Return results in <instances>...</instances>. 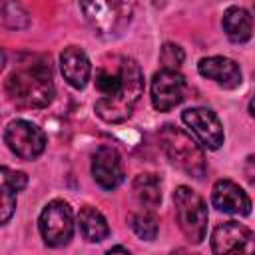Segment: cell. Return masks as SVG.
Listing matches in <instances>:
<instances>
[{
	"instance_id": "obj_1",
	"label": "cell",
	"mask_w": 255,
	"mask_h": 255,
	"mask_svg": "<svg viewBox=\"0 0 255 255\" xmlns=\"http://www.w3.org/2000/svg\"><path fill=\"white\" fill-rule=\"evenodd\" d=\"M96 114L108 124L128 120L143 94V74L135 60L120 54L102 58L96 68Z\"/></svg>"
},
{
	"instance_id": "obj_2",
	"label": "cell",
	"mask_w": 255,
	"mask_h": 255,
	"mask_svg": "<svg viewBox=\"0 0 255 255\" xmlns=\"http://www.w3.org/2000/svg\"><path fill=\"white\" fill-rule=\"evenodd\" d=\"M6 94L18 108H46L54 98L52 68L46 58H34L6 80Z\"/></svg>"
},
{
	"instance_id": "obj_3",
	"label": "cell",
	"mask_w": 255,
	"mask_h": 255,
	"mask_svg": "<svg viewBox=\"0 0 255 255\" xmlns=\"http://www.w3.org/2000/svg\"><path fill=\"white\" fill-rule=\"evenodd\" d=\"M159 145L175 167L183 169L191 177H197V179L203 177L207 169L203 149L183 129L175 126H163L159 131Z\"/></svg>"
},
{
	"instance_id": "obj_4",
	"label": "cell",
	"mask_w": 255,
	"mask_h": 255,
	"mask_svg": "<svg viewBox=\"0 0 255 255\" xmlns=\"http://www.w3.org/2000/svg\"><path fill=\"white\" fill-rule=\"evenodd\" d=\"M175 219L181 233L191 243H201L207 231V207L205 201L189 187L179 185L173 191Z\"/></svg>"
},
{
	"instance_id": "obj_5",
	"label": "cell",
	"mask_w": 255,
	"mask_h": 255,
	"mask_svg": "<svg viewBox=\"0 0 255 255\" xmlns=\"http://www.w3.org/2000/svg\"><path fill=\"white\" fill-rule=\"evenodd\" d=\"M88 24L96 30L102 38H116L120 36L129 20L133 6L129 2H82L80 4Z\"/></svg>"
},
{
	"instance_id": "obj_6",
	"label": "cell",
	"mask_w": 255,
	"mask_h": 255,
	"mask_svg": "<svg viewBox=\"0 0 255 255\" xmlns=\"http://www.w3.org/2000/svg\"><path fill=\"white\" fill-rule=\"evenodd\" d=\"M38 227H40V233H42V239L46 245H50V247L66 245L74 235L72 207L62 199L50 201L40 213Z\"/></svg>"
},
{
	"instance_id": "obj_7",
	"label": "cell",
	"mask_w": 255,
	"mask_h": 255,
	"mask_svg": "<svg viewBox=\"0 0 255 255\" xmlns=\"http://www.w3.org/2000/svg\"><path fill=\"white\" fill-rule=\"evenodd\" d=\"M211 251L215 255H255V235L241 223L225 221L211 233Z\"/></svg>"
},
{
	"instance_id": "obj_8",
	"label": "cell",
	"mask_w": 255,
	"mask_h": 255,
	"mask_svg": "<svg viewBox=\"0 0 255 255\" xmlns=\"http://www.w3.org/2000/svg\"><path fill=\"white\" fill-rule=\"evenodd\" d=\"M4 141L8 147L20 157V159H34L38 157L46 147V135L44 131L28 122V120H14L6 126Z\"/></svg>"
},
{
	"instance_id": "obj_9",
	"label": "cell",
	"mask_w": 255,
	"mask_h": 255,
	"mask_svg": "<svg viewBox=\"0 0 255 255\" xmlns=\"http://www.w3.org/2000/svg\"><path fill=\"white\" fill-rule=\"evenodd\" d=\"M185 96V78L177 70H165L153 74L151 80V104L157 112H169Z\"/></svg>"
},
{
	"instance_id": "obj_10",
	"label": "cell",
	"mask_w": 255,
	"mask_h": 255,
	"mask_svg": "<svg viewBox=\"0 0 255 255\" xmlns=\"http://www.w3.org/2000/svg\"><path fill=\"white\" fill-rule=\"evenodd\" d=\"M183 124L197 135L207 149H219L223 143V128L215 112L207 108H189L181 114Z\"/></svg>"
},
{
	"instance_id": "obj_11",
	"label": "cell",
	"mask_w": 255,
	"mask_h": 255,
	"mask_svg": "<svg viewBox=\"0 0 255 255\" xmlns=\"http://www.w3.org/2000/svg\"><path fill=\"white\" fill-rule=\"evenodd\" d=\"M92 175L104 189H116L124 181V161L116 147L102 145L92 157Z\"/></svg>"
},
{
	"instance_id": "obj_12",
	"label": "cell",
	"mask_w": 255,
	"mask_h": 255,
	"mask_svg": "<svg viewBox=\"0 0 255 255\" xmlns=\"http://www.w3.org/2000/svg\"><path fill=\"white\" fill-rule=\"evenodd\" d=\"M211 203L223 213L247 215L251 211L249 195L231 179H219L211 189Z\"/></svg>"
},
{
	"instance_id": "obj_13",
	"label": "cell",
	"mask_w": 255,
	"mask_h": 255,
	"mask_svg": "<svg viewBox=\"0 0 255 255\" xmlns=\"http://www.w3.org/2000/svg\"><path fill=\"white\" fill-rule=\"evenodd\" d=\"M197 70L203 78L213 80L215 84H219L221 88L233 90L241 84V70L239 66L223 56H209V58H201L197 64Z\"/></svg>"
},
{
	"instance_id": "obj_14",
	"label": "cell",
	"mask_w": 255,
	"mask_h": 255,
	"mask_svg": "<svg viewBox=\"0 0 255 255\" xmlns=\"http://www.w3.org/2000/svg\"><path fill=\"white\" fill-rule=\"evenodd\" d=\"M60 68H62V74H64L66 82L76 90L86 88V84L92 76V64H90L86 52L78 46H68L62 52Z\"/></svg>"
},
{
	"instance_id": "obj_15",
	"label": "cell",
	"mask_w": 255,
	"mask_h": 255,
	"mask_svg": "<svg viewBox=\"0 0 255 255\" xmlns=\"http://www.w3.org/2000/svg\"><path fill=\"white\" fill-rule=\"evenodd\" d=\"M223 30L233 44H243L253 34V18L241 6H231L223 14Z\"/></svg>"
},
{
	"instance_id": "obj_16",
	"label": "cell",
	"mask_w": 255,
	"mask_h": 255,
	"mask_svg": "<svg viewBox=\"0 0 255 255\" xmlns=\"http://www.w3.org/2000/svg\"><path fill=\"white\" fill-rule=\"evenodd\" d=\"M78 223H80V231L88 241H104L110 235V227L106 217L92 205H86L80 209L78 215Z\"/></svg>"
},
{
	"instance_id": "obj_17",
	"label": "cell",
	"mask_w": 255,
	"mask_h": 255,
	"mask_svg": "<svg viewBox=\"0 0 255 255\" xmlns=\"http://www.w3.org/2000/svg\"><path fill=\"white\" fill-rule=\"evenodd\" d=\"M133 195L143 207H157L161 201V179L155 173H139L133 179Z\"/></svg>"
},
{
	"instance_id": "obj_18",
	"label": "cell",
	"mask_w": 255,
	"mask_h": 255,
	"mask_svg": "<svg viewBox=\"0 0 255 255\" xmlns=\"http://www.w3.org/2000/svg\"><path fill=\"white\" fill-rule=\"evenodd\" d=\"M131 229L133 233L139 237V239H145V241H151L155 239L157 235V229H159V221L157 217L151 213V211H139L131 217Z\"/></svg>"
},
{
	"instance_id": "obj_19",
	"label": "cell",
	"mask_w": 255,
	"mask_h": 255,
	"mask_svg": "<svg viewBox=\"0 0 255 255\" xmlns=\"http://www.w3.org/2000/svg\"><path fill=\"white\" fill-rule=\"evenodd\" d=\"M0 12H2V22L8 26V28H24L28 26V14L22 10L20 4H14V2H4L0 6Z\"/></svg>"
},
{
	"instance_id": "obj_20",
	"label": "cell",
	"mask_w": 255,
	"mask_h": 255,
	"mask_svg": "<svg viewBox=\"0 0 255 255\" xmlns=\"http://www.w3.org/2000/svg\"><path fill=\"white\" fill-rule=\"evenodd\" d=\"M159 60H161L165 70H177L181 66V62H183V50L177 44H165L161 48Z\"/></svg>"
},
{
	"instance_id": "obj_21",
	"label": "cell",
	"mask_w": 255,
	"mask_h": 255,
	"mask_svg": "<svg viewBox=\"0 0 255 255\" xmlns=\"http://www.w3.org/2000/svg\"><path fill=\"white\" fill-rule=\"evenodd\" d=\"M26 183H28L26 173H22V171H12V169H8L6 165L2 167V185L10 187L14 193H18V191H22V189L26 187Z\"/></svg>"
},
{
	"instance_id": "obj_22",
	"label": "cell",
	"mask_w": 255,
	"mask_h": 255,
	"mask_svg": "<svg viewBox=\"0 0 255 255\" xmlns=\"http://www.w3.org/2000/svg\"><path fill=\"white\" fill-rule=\"evenodd\" d=\"M14 209H16V193L10 187L2 185V223H8Z\"/></svg>"
},
{
	"instance_id": "obj_23",
	"label": "cell",
	"mask_w": 255,
	"mask_h": 255,
	"mask_svg": "<svg viewBox=\"0 0 255 255\" xmlns=\"http://www.w3.org/2000/svg\"><path fill=\"white\" fill-rule=\"evenodd\" d=\"M245 175H247V179L255 185V155H251V157H247V165H245Z\"/></svg>"
},
{
	"instance_id": "obj_24",
	"label": "cell",
	"mask_w": 255,
	"mask_h": 255,
	"mask_svg": "<svg viewBox=\"0 0 255 255\" xmlns=\"http://www.w3.org/2000/svg\"><path fill=\"white\" fill-rule=\"evenodd\" d=\"M106 255H131V253H129L126 247H122V245H116V247H112V249H110Z\"/></svg>"
},
{
	"instance_id": "obj_25",
	"label": "cell",
	"mask_w": 255,
	"mask_h": 255,
	"mask_svg": "<svg viewBox=\"0 0 255 255\" xmlns=\"http://www.w3.org/2000/svg\"><path fill=\"white\" fill-rule=\"evenodd\" d=\"M169 255H195V253H189V251H183V249H177V251H171Z\"/></svg>"
},
{
	"instance_id": "obj_26",
	"label": "cell",
	"mask_w": 255,
	"mask_h": 255,
	"mask_svg": "<svg viewBox=\"0 0 255 255\" xmlns=\"http://www.w3.org/2000/svg\"><path fill=\"white\" fill-rule=\"evenodd\" d=\"M249 114H251V116L255 118V98H253V100L249 102Z\"/></svg>"
},
{
	"instance_id": "obj_27",
	"label": "cell",
	"mask_w": 255,
	"mask_h": 255,
	"mask_svg": "<svg viewBox=\"0 0 255 255\" xmlns=\"http://www.w3.org/2000/svg\"><path fill=\"white\" fill-rule=\"evenodd\" d=\"M253 10H255V4H253Z\"/></svg>"
}]
</instances>
